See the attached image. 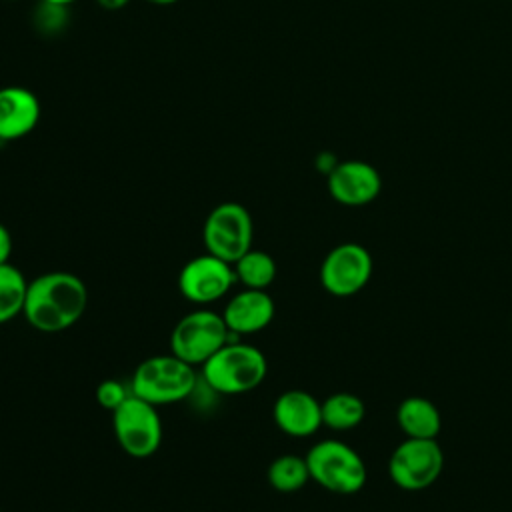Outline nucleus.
Masks as SVG:
<instances>
[{
  "label": "nucleus",
  "mask_w": 512,
  "mask_h": 512,
  "mask_svg": "<svg viewBox=\"0 0 512 512\" xmlns=\"http://www.w3.org/2000/svg\"><path fill=\"white\" fill-rule=\"evenodd\" d=\"M88 308V288L72 272L54 270L28 280L24 318L44 334L72 328Z\"/></svg>",
  "instance_id": "f257e3e1"
},
{
  "label": "nucleus",
  "mask_w": 512,
  "mask_h": 512,
  "mask_svg": "<svg viewBox=\"0 0 512 512\" xmlns=\"http://www.w3.org/2000/svg\"><path fill=\"white\" fill-rule=\"evenodd\" d=\"M200 372L210 390L222 396H236L252 392L264 382L268 360L260 348L230 340L200 366Z\"/></svg>",
  "instance_id": "f03ea898"
},
{
  "label": "nucleus",
  "mask_w": 512,
  "mask_h": 512,
  "mask_svg": "<svg viewBox=\"0 0 512 512\" xmlns=\"http://www.w3.org/2000/svg\"><path fill=\"white\" fill-rule=\"evenodd\" d=\"M196 388V370L170 354L144 358L130 378V392L154 406L186 400Z\"/></svg>",
  "instance_id": "7ed1b4c3"
},
{
  "label": "nucleus",
  "mask_w": 512,
  "mask_h": 512,
  "mask_svg": "<svg viewBox=\"0 0 512 512\" xmlns=\"http://www.w3.org/2000/svg\"><path fill=\"white\" fill-rule=\"evenodd\" d=\"M310 480L334 494H356L368 480L366 462L340 440H320L306 452Z\"/></svg>",
  "instance_id": "20e7f679"
},
{
  "label": "nucleus",
  "mask_w": 512,
  "mask_h": 512,
  "mask_svg": "<svg viewBox=\"0 0 512 512\" xmlns=\"http://www.w3.org/2000/svg\"><path fill=\"white\" fill-rule=\"evenodd\" d=\"M226 342H230V330L222 314L200 308L176 322L170 334V352L196 368L214 356Z\"/></svg>",
  "instance_id": "39448f33"
},
{
  "label": "nucleus",
  "mask_w": 512,
  "mask_h": 512,
  "mask_svg": "<svg viewBox=\"0 0 512 512\" xmlns=\"http://www.w3.org/2000/svg\"><path fill=\"white\" fill-rule=\"evenodd\" d=\"M112 428L118 446L132 458H150L162 444V420L156 406L134 394L112 412Z\"/></svg>",
  "instance_id": "423d86ee"
},
{
  "label": "nucleus",
  "mask_w": 512,
  "mask_h": 512,
  "mask_svg": "<svg viewBox=\"0 0 512 512\" xmlns=\"http://www.w3.org/2000/svg\"><path fill=\"white\" fill-rule=\"evenodd\" d=\"M202 240L208 254L234 264L252 248L254 222L246 206L222 202L210 210L202 228Z\"/></svg>",
  "instance_id": "0eeeda50"
},
{
  "label": "nucleus",
  "mask_w": 512,
  "mask_h": 512,
  "mask_svg": "<svg viewBox=\"0 0 512 512\" xmlns=\"http://www.w3.org/2000/svg\"><path fill=\"white\" fill-rule=\"evenodd\" d=\"M444 468V452L436 438H406L400 442L388 460L392 482L406 490L418 492L432 486Z\"/></svg>",
  "instance_id": "6e6552de"
},
{
  "label": "nucleus",
  "mask_w": 512,
  "mask_h": 512,
  "mask_svg": "<svg viewBox=\"0 0 512 512\" xmlns=\"http://www.w3.org/2000/svg\"><path fill=\"white\" fill-rule=\"evenodd\" d=\"M372 266V256L362 244H338L324 256L320 264V284L332 296H354L368 284Z\"/></svg>",
  "instance_id": "1a4fd4ad"
},
{
  "label": "nucleus",
  "mask_w": 512,
  "mask_h": 512,
  "mask_svg": "<svg viewBox=\"0 0 512 512\" xmlns=\"http://www.w3.org/2000/svg\"><path fill=\"white\" fill-rule=\"evenodd\" d=\"M236 282V274L232 264L214 256L202 254L190 258L180 274H178V290L192 304H212L224 298L232 284Z\"/></svg>",
  "instance_id": "9d476101"
},
{
  "label": "nucleus",
  "mask_w": 512,
  "mask_h": 512,
  "mask_svg": "<svg viewBox=\"0 0 512 512\" xmlns=\"http://www.w3.org/2000/svg\"><path fill=\"white\" fill-rule=\"evenodd\" d=\"M382 190L380 172L364 160H344L328 172V192L342 206H366Z\"/></svg>",
  "instance_id": "9b49d317"
},
{
  "label": "nucleus",
  "mask_w": 512,
  "mask_h": 512,
  "mask_svg": "<svg viewBox=\"0 0 512 512\" xmlns=\"http://www.w3.org/2000/svg\"><path fill=\"white\" fill-rule=\"evenodd\" d=\"M274 424L288 436L306 438L320 430L322 424V402H318L306 390H286L272 406Z\"/></svg>",
  "instance_id": "f8f14e48"
},
{
  "label": "nucleus",
  "mask_w": 512,
  "mask_h": 512,
  "mask_svg": "<svg viewBox=\"0 0 512 512\" xmlns=\"http://www.w3.org/2000/svg\"><path fill=\"white\" fill-rule=\"evenodd\" d=\"M276 306L266 290L244 288L236 292L224 306L222 318L232 336H250L262 332L274 318Z\"/></svg>",
  "instance_id": "ddd939ff"
},
{
  "label": "nucleus",
  "mask_w": 512,
  "mask_h": 512,
  "mask_svg": "<svg viewBox=\"0 0 512 512\" xmlns=\"http://www.w3.org/2000/svg\"><path fill=\"white\" fill-rule=\"evenodd\" d=\"M40 100L24 86L0 88V140L10 142L30 134L40 120Z\"/></svg>",
  "instance_id": "4468645a"
},
{
  "label": "nucleus",
  "mask_w": 512,
  "mask_h": 512,
  "mask_svg": "<svg viewBox=\"0 0 512 512\" xmlns=\"http://www.w3.org/2000/svg\"><path fill=\"white\" fill-rule=\"evenodd\" d=\"M396 422L406 438L432 440L442 428V416L436 404L424 396L404 398L396 408Z\"/></svg>",
  "instance_id": "2eb2a0df"
},
{
  "label": "nucleus",
  "mask_w": 512,
  "mask_h": 512,
  "mask_svg": "<svg viewBox=\"0 0 512 512\" xmlns=\"http://www.w3.org/2000/svg\"><path fill=\"white\" fill-rule=\"evenodd\" d=\"M366 416L364 402L352 392H334L322 402V424L344 432L356 428Z\"/></svg>",
  "instance_id": "dca6fc26"
},
{
  "label": "nucleus",
  "mask_w": 512,
  "mask_h": 512,
  "mask_svg": "<svg viewBox=\"0 0 512 512\" xmlns=\"http://www.w3.org/2000/svg\"><path fill=\"white\" fill-rule=\"evenodd\" d=\"M232 268H234L236 280L244 288H252V290H266L274 282L278 272L274 258L268 252L254 250V248L242 254L232 264Z\"/></svg>",
  "instance_id": "f3484780"
},
{
  "label": "nucleus",
  "mask_w": 512,
  "mask_h": 512,
  "mask_svg": "<svg viewBox=\"0 0 512 512\" xmlns=\"http://www.w3.org/2000/svg\"><path fill=\"white\" fill-rule=\"evenodd\" d=\"M266 478L276 492H282V494L298 492L310 480L306 458L296 454H280L270 462Z\"/></svg>",
  "instance_id": "a211bd4d"
},
{
  "label": "nucleus",
  "mask_w": 512,
  "mask_h": 512,
  "mask_svg": "<svg viewBox=\"0 0 512 512\" xmlns=\"http://www.w3.org/2000/svg\"><path fill=\"white\" fill-rule=\"evenodd\" d=\"M28 280L14 264H0V324H6L24 312Z\"/></svg>",
  "instance_id": "6ab92c4d"
},
{
  "label": "nucleus",
  "mask_w": 512,
  "mask_h": 512,
  "mask_svg": "<svg viewBox=\"0 0 512 512\" xmlns=\"http://www.w3.org/2000/svg\"><path fill=\"white\" fill-rule=\"evenodd\" d=\"M130 394H132L130 386L122 384L120 380L108 378V380H102L98 384V388H96V402H98L100 408L114 412Z\"/></svg>",
  "instance_id": "aec40b11"
},
{
  "label": "nucleus",
  "mask_w": 512,
  "mask_h": 512,
  "mask_svg": "<svg viewBox=\"0 0 512 512\" xmlns=\"http://www.w3.org/2000/svg\"><path fill=\"white\" fill-rule=\"evenodd\" d=\"M12 248H14V244H12V234H10V230H8L4 224H0V264L10 262Z\"/></svg>",
  "instance_id": "412c9836"
},
{
  "label": "nucleus",
  "mask_w": 512,
  "mask_h": 512,
  "mask_svg": "<svg viewBox=\"0 0 512 512\" xmlns=\"http://www.w3.org/2000/svg\"><path fill=\"white\" fill-rule=\"evenodd\" d=\"M98 2V6H102V8H106V10H120V8H124L130 0H96Z\"/></svg>",
  "instance_id": "4be33fe9"
},
{
  "label": "nucleus",
  "mask_w": 512,
  "mask_h": 512,
  "mask_svg": "<svg viewBox=\"0 0 512 512\" xmlns=\"http://www.w3.org/2000/svg\"><path fill=\"white\" fill-rule=\"evenodd\" d=\"M42 2L52 4V6H62V8H66L68 4H72V2H76V0H42Z\"/></svg>",
  "instance_id": "5701e85b"
},
{
  "label": "nucleus",
  "mask_w": 512,
  "mask_h": 512,
  "mask_svg": "<svg viewBox=\"0 0 512 512\" xmlns=\"http://www.w3.org/2000/svg\"><path fill=\"white\" fill-rule=\"evenodd\" d=\"M150 4H156V6H168V4H176L178 0H146Z\"/></svg>",
  "instance_id": "b1692460"
}]
</instances>
